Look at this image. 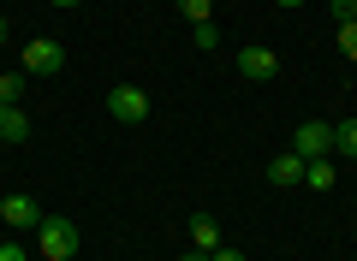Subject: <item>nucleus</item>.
I'll list each match as a JSON object with an SVG mask.
<instances>
[{
  "label": "nucleus",
  "mask_w": 357,
  "mask_h": 261,
  "mask_svg": "<svg viewBox=\"0 0 357 261\" xmlns=\"http://www.w3.org/2000/svg\"><path fill=\"white\" fill-rule=\"evenodd\" d=\"M333 149L357 155V119H340V125H333Z\"/></svg>",
  "instance_id": "f8f14e48"
},
{
  "label": "nucleus",
  "mask_w": 357,
  "mask_h": 261,
  "mask_svg": "<svg viewBox=\"0 0 357 261\" xmlns=\"http://www.w3.org/2000/svg\"><path fill=\"white\" fill-rule=\"evenodd\" d=\"M36 249H42V261H72V255H77V226L60 220V214H42Z\"/></svg>",
  "instance_id": "f257e3e1"
},
{
  "label": "nucleus",
  "mask_w": 357,
  "mask_h": 261,
  "mask_svg": "<svg viewBox=\"0 0 357 261\" xmlns=\"http://www.w3.org/2000/svg\"><path fill=\"white\" fill-rule=\"evenodd\" d=\"M191 42H197V48H215V42H220L215 18H203V24H191Z\"/></svg>",
  "instance_id": "ddd939ff"
},
{
  "label": "nucleus",
  "mask_w": 357,
  "mask_h": 261,
  "mask_svg": "<svg viewBox=\"0 0 357 261\" xmlns=\"http://www.w3.org/2000/svg\"><path fill=\"white\" fill-rule=\"evenodd\" d=\"M208 261H250V255H244V249H215Z\"/></svg>",
  "instance_id": "a211bd4d"
},
{
  "label": "nucleus",
  "mask_w": 357,
  "mask_h": 261,
  "mask_svg": "<svg viewBox=\"0 0 357 261\" xmlns=\"http://www.w3.org/2000/svg\"><path fill=\"white\" fill-rule=\"evenodd\" d=\"M304 184H310V190H333V166H328V161H310V166H304Z\"/></svg>",
  "instance_id": "9b49d317"
},
{
  "label": "nucleus",
  "mask_w": 357,
  "mask_h": 261,
  "mask_svg": "<svg viewBox=\"0 0 357 261\" xmlns=\"http://www.w3.org/2000/svg\"><path fill=\"white\" fill-rule=\"evenodd\" d=\"M0 226H13V232H36V226H42L36 196H0Z\"/></svg>",
  "instance_id": "39448f33"
},
{
  "label": "nucleus",
  "mask_w": 357,
  "mask_h": 261,
  "mask_svg": "<svg viewBox=\"0 0 357 261\" xmlns=\"http://www.w3.org/2000/svg\"><path fill=\"white\" fill-rule=\"evenodd\" d=\"M30 137V113L24 107H0V143H24Z\"/></svg>",
  "instance_id": "1a4fd4ad"
},
{
  "label": "nucleus",
  "mask_w": 357,
  "mask_h": 261,
  "mask_svg": "<svg viewBox=\"0 0 357 261\" xmlns=\"http://www.w3.org/2000/svg\"><path fill=\"white\" fill-rule=\"evenodd\" d=\"M328 6H333V18H340V24H351V18H357V0H328Z\"/></svg>",
  "instance_id": "dca6fc26"
},
{
  "label": "nucleus",
  "mask_w": 357,
  "mask_h": 261,
  "mask_svg": "<svg viewBox=\"0 0 357 261\" xmlns=\"http://www.w3.org/2000/svg\"><path fill=\"white\" fill-rule=\"evenodd\" d=\"M340 48L357 60V18H351V24H340Z\"/></svg>",
  "instance_id": "2eb2a0df"
},
{
  "label": "nucleus",
  "mask_w": 357,
  "mask_h": 261,
  "mask_svg": "<svg viewBox=\"0 0 357 261\" xmlns=\"http://www.w3.org/2000/svg\"><path fill=\"white\" fill-rule=\"evenodd\" d=\"M0 36H6V18H0Z\"/></svg>",
  "instance_id": "4be33fe9"
},
{
  "label": "nucleus",
  "mask_w": 357,
  "mask_h": 261,
  "mask_svg": "<svg viewBox=\"0 0 357 261\" xmlns=\"http://www.w3.org/2000/svg\"><path fill=\"white\" fill-rule=\"evenodd\" d=\"M304 166H310L304 155H292V149H286V155H274V166H268V178H274L280 190H286V184H304Z\"/></svg>",
  "instance_id": "0eeeda50"
},
{
  "label": "nucleus",
  "mask_w": 357,
  "mask_h": 261,
  "mask_svg": "<svg viewBox=\"0 0 357 261\" xmlns=\"http://www.w3.org/2000/svg\"><path fill=\"white\" fill-rule=\"evenodd\" d=\"M292 155H304V161H328V155H333V125H321V119L298 125V131H292Z\"/></svg>",
  "instance_id": "20e7f679"
},
{
  "label": "nucleus",
  "mask_w": 357,
  "mask_h": 261,
  "mask_svg": "<svg viewBox=\"0 0 357 261\" xmlns=\"http://www.w3.org/2000/svg\"><path fill=\"white\" fill-rule=\"evenodd\" d=\"M191 249H208V255L220 249V220L215 214H191Z\"/></svg>",
  "instance_id": "6e6552de"
},
{
  "label": "nucleus",
  "mask_w": 357,
  "mask_h": 261,
  "mask_svg": "<svg viewBox=\"0 0 357 261\" xmlns=\"http://www.w3.org/2000/svg\"><path fill=\"white\" fill-rule=\"evenodd\" d=\"M280 6H304V0H280Z\"/></svg>",
  "instance_id": "aec40b11"
},
{
  "label": "nucleus",
  "mask_w": 357,
  "mask_h": 261,
  "mask_svg": "<svg viewBox=\"0 0 357 261\" xmlns=\"http://www.w3.org/2000/svg\"><path fill=\"white\" fill-rule=\"evenodd\" d=\"M24 72H30V77H54V72H66V48H60L54 36L24 42Z\"/></svg>",
  "instance_id": "7ed1b4c3"
},
{
  "label": "nucleus",
  "mask_w": 357,
  "mask_h": 261,
  "mask_svg": "<svg viewBox=\"0 0 357 261\" xmlns=\"http://www.w3.org/2000/svg\"><path fill=\"white\" fill-rule=\"evenodd\" d=\"M178 261H208V249H185V255H178Z\"/></svg>",
  "instance_id": "6ab92c4d"
},
{
  "label": "nucleus",
  "mask_w": 357,
  "mask_h": 261,
  "mask_svg": "<svg viewBox=\"0 0 357 261\" xmlns=\"http://www.w3.org/2000/svg\"><path fill=\"white\" fill-rule=\"evenodd\" d=\"M208 6H215V0H178V13L191 18V24H203V18H208Z\"/></svg>",
  "instance_id": "4468645a"
},
{
  "label": "nucleus",
  "mask_w": 357,
  "mask_h": 261,
  "mask_svg": "<svg viewBox=\"0 0 357 261\" xmlns=\"http://www.w3.org/2000/svg\"><path fill=\"white\" fill-rule=\"evenodd\" d=\"M54 6H77V0H54Z\"/></svg>",
  "instance_id": "412c9836"
},
{
  "label": "nucleus",
  "mask_w": 357,
  "mask_h": 261,
  "mask_svg": "<svg viewBox=\"0 0 357 261\" xmlns=\"http://www.w3.org/2000/svg\"><path fill=\"white\" fill-rule=\"evenodd\" d=\"M274 72H280L274 48H238V77H250V84H268Z\"/></svg>",
  "instance_id": "423d86ee"
},
{
  "label": "nucleus",
  "mask_w": 357,
  "mask_h": 261,
  "mask_svg": "<svg viewBox=\"0 0 357 261\" xmlns=\"http://www.w3.org/2000/svg\"><path fill=\"white\" fill-rule=\"evenodd\" d=\"M107 113H114L119 125H143L149 119V95H143L137 84H114L107 89Z\"/></svg>",
  "instance_id": "f03ea898"
},
{
  "label": "nucleus",
  "mask_w": 357,
  "mask_h": 261,
  "mask_svg": "<svg viewBox=\"0 0 357 261\" xmlns=\"http://www.w3.org/2000/svg\"><path fill=\"white\" fill-rule=\"evenodd\" d=\"M24 84H30V72H0V107H18Z\"/></svg>",
  "instance_id": "9d476101"
},
{
  "label": "nucleus",
  "mask_w": 357,
  "mask_h": 261,
  "mask_svg": "<svg viewBox=\"0 0 357 261\" xmlns=\"http://www.w3.org/2000/svg\"><path fill=\"white\" fill-rule=\"evenodd\" d=\"M0 261H30V255H24V244H0Z\"/></svg>",
  "instance_id": "f3484780"
}]
</instances>
